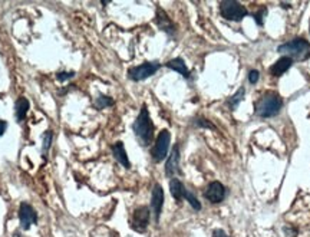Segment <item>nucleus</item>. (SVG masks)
I'll return each mask as SVG.
<instances>
[{
    "label": "nucleus",
    "mask_w": 310,
    "mask_h": 237,
    "mask_svg": "<svg viewBox=\"0 0 310 237\" xmlns=\"http://www.w3.org/2000/svg\"><path fill=\"white\" fill-rule=\"evenodd\" d=\"M132 128H134L138 143L142 147H148L154 141V124L151 121L147 105H142Z\"/></svg>",
    "instance_id": "f257e3e1"
},
{
    "label": "nucleus",
    "mask_w": 310,
    "mask_h": 237,
    "mask_svg": "<svg viewBox=\"0 0 310 237\" xmlns=\"http://www.w3.org/2000/svg\"><path fill=\"white\" fill-rule=\"evenodd\" d=\"M283 108V100L276 92H267L254 104V112L260 118H273Z\"/></svg>",
    "instance_id": "f03ea898"
},
{
    "label": "nucleus",
    "mask_w": 310,
    "mask_h": 237,
    "mask_svg": "<svg viewBox=\"0 0 310 237\" xmlns=\"http://www.w3.org/2000/svg\"><path fill=\"white\" fill-rule=\"evenodd\" d=\"M277 52L295 61H306L310 57V43L303 37H295L277 48Z\"/></svg>",
    "instance_id": "7ed1b4c3"
},
{
    "label": "nucleus",
    "mask_w": 310,
    "mask_h": 237,
    "mask_svg": "<svg viewBox=\"0 0 310 237\" xmlns=\"http://www.w3.org/2000/svg\"><path fill=\"white\" fill-rule=\"evenodd\" d=\"M220 13L227 21L240 22L249 14L247 9L236 0H223L220 3Z\"/></svg>",
    "instance_id": "20e7f679"
},
{
    "label": "nucleus",
    "mask_w": 310,
    "mask_h": 237,
    "mask_svg": "<svg viewBox=\"0 0 310 237\" xmlns=\"http://www.w3.org/2000/svg\"><path fill=\"white\" fill-rule=\"evenodd\" d=\"M170 143H171V134L168 129H162L158 134V138L155 140V145L151 151V155L155 163H161L164 161L168 155V150H170Z\"/></svg>",
    "instance_id": "39448f33"
},
{
    "label": "nucleus",
    "mask_w": 310,
    "mask_h": 237,
    "mask_svg": "<svg viewBox=\"0 0 310 237\" xmlns=\"http://www.w3.org/2000/svg\"><path fill=\"white\" fill-rule=\"evenodd\" d=\"M159 68H161V64L158 62H144V64L131 68L128 71V78L132 79L134 82H141V81L152 76Z\"/></svg>",
    "instance_id": "423d86ee"
},
{
    "label": "nucleus",
    "mask_w": 310,
    "mask_h": 237,
    "mask_svg": "<svg viewBox=\"0 0 310 237\" xmlns=\"http://www.w3.org/2000/svg\"><path fill=\"white\" fill-rule=\"evenodd\" d=\"M148 224H150V208L141 206L132 213L131 227L138 233H144L147 227H148Z\"/></svg>",
    "instance_id": "0eeeda50"
},
{
    "label": "nucleus",
    "mask_w": 310,
    "mask_h": 237,
    "mask_svg": "<svg viewBox=\"0 0 310 237\" xmlns=\"http://www.w3.org/2000/svg\"><path fill=\"white\" fill-rule=\"evenodd\" d=\"M19 222H20L23 230H29L30 226L37 222V214L35 208L28 203H22L19 207Z\"/></svg>",
    "instance_id": "6e6552de"
},
{
    "label": "nucleus",
    "mask_w": 310,
    "mask_h": 237,
    "mask_svg": "<svg viewBox=\"0 0 310 237\" xmlns=\"http://www.w3.org/2000/svg\"><path fill=\"white\" fill-rule=\"evenodd\" d=\"M204 195H205V199H207L210 203L218 204V203H221V201L225 199V187H224L220 181H213V183H210L209 184Z\"/></svg>",
    "instance_id": "1a4fd4ad"
},
{
    "label": "nucleus",
    "mask_w": 310,
    "mask_h": 237,
    "mask_svg": "<svg viewBox=\"0 0 310 237\" xmlns=\"http://www.w3.org/2000/svg\"><path fill=\"white\" fill-rule=\"evenodd\" d=\"M162 206H164V190L159 184H155L152 188V197H151V210L154 213V220L155 223L159 222V215L162 211Z\"/></svg>",
    "instance_id": "9d476101"
},
{
    "label": "nucleus",
    "mask_w": 310,
    "mask_h": 237,
    "mask_svg": "<svg viewBox=\"0 0 310 237\" xmlns=\"http://www.w3.org/2000/svg\"><path fill=\"white\" fill-rule=\"evenodd\" d=\"M155 22H157V26H158L162 32H166L168 36H174L177 29L173 21L168 17V14L166 13V10H162L161 7H157V14H155Z\"/></svg>",
    "instance_id": "9b49d317"
},
{
    "label": "nucleus",
    "mask_w": 310,
    "mask_h": 237,
    "mask_svg": "<svg viewBox=\"0 0 310 237\" xmlns=\"http://www.w3.org/2000/svg\"><path fill=\"white\" fill-rule=\"evenodd\" d=\"M178 172H180V148H178V144H175L173 152L170 154V157L167 160L166 175L167 177H173Z\"/></svg>",
    "instance_id": "f8f14e48"
},
{
    "label": "nucleus",
    "mask_w": 310,
    "mask_h": 237,
    "mask_svg": "<svg viewBox=\"0 0 310 237\" xmlns=\"http://www.w3.org/2000/svg\"><path fill=\"white\" fill-rule=\"evenodd\" d=\"M112 154H114V157L115 160L119 163V164L125 167V168H130L131 163H130V158L127 155V151H125V145L121 141H118L112 145Z\"/></svg>",
    "instance_id": "ddd939ff"
},
{
    "label": "nucleus",
    "mask_w": 310,
    "mask_h": 237,
    "mask_svg": "<svg viewBox=\"0 0 310 237\" xmlns=\"http://www.w3.org/2000/svg\"><path fill=\"white\" fill-rule=\"evenodd\" d=\"M293 65V61L287 56H283L280 57L277 62H274L272 65V68H270V73L273 75V76H281L283 73H286V72L290 69V66Z\"/></svg>",
    "instance_id": "4468645a"
},
{
    "label": "nucleus",
    "mask_w": 310,
    "mask_h": 237,
    "mask_svg": "<svg viewBox=\"0 0 310 237\" xmlns=\"http://www.w3.org/2000/svg\"><path fill=\"white\" fill-rule=\"evenodd\" d=\"M29 108H30L29 101L26 100L25 96H20V98H17V100H16V104H15L16 121H17V122L25 121V118H26V114H28Z\"/></svg>",
    "instance_id": "2eb2a0df"
},
{
    "label": "nucleus",
    "mask_w": 310,
    "mask_h": 237,
    "mask_svg": "<svg viewBox=\"0 0 310 237\" xmlns=\"http://www.w3.org/2000/svg\"><path fill=\"white\" fill-rule=\"evenodd\" d=\"M166 66L171 71L178 72L180 75H182L184 78H190V71H188L187 65L184 62L182 57H175V59H171L166 64Z\"/></svg>",
    "instance_id": "dca6fc26"
},
{
    "label": "nucleus",
    "mask_w": 310,
    "mask_h": 237,
    "mask_svg": "<svg viewBox=\"0 0 310 237\" xmlns=\"http://www.w3.org/2000/svg\"><path fill=\"white\" fill-rule=\"evenodd\" d=\"M170 191L173 194V197L177 201H181L184 199V194H185V187L181 183L178 179H171L170 181Z\"/></svg>",
    "instance_id": "f3484780"
},
{
    "label": "nucleus",
    "mask_w": 310,
    "mask_h": 237,
    "mask_svg": "<svg viewBox=\"0 0 310 237\" xmlns=\"http://www.w3.org/2000/svg\"><path fill=\"white\" fill-rule=\"evenodd\" d=\"M244 95H245V89H244V86H241L240 89H238L237 92L234 93L233 96L230 98V101H229V107L234 111L236 108L240 105V102L243 101V98H244Z\"/></svg>",
    "instance_id": "a211bd4d"
},
{
    "label": "nucleus",
    "mask_w": 310,
    "mask_h": 237,
    "mask_svg": "<svg viewBox=\"0 0 310 237\" xmlns=\"http://www.w3.org/2000/svg\"><path fill=\"white\" fill-rule=\"evenodd\" d=\"M112 105H114V100L107 96V95H101V96H98L96 101H95V108H96V109H104V108L112 107Z\"/></svg>",
    "instance_id": "6ab92c4d"
},
{
    "label": "nucleus",
    "mask_w": 310,
    "mask_h": 237,
    "mask_svg": "<svg viewBox=\"0 0 310 237\" xmlns=\"http://www.w3.org/2000/svg\"><path fill=\"white\" fill-rule=\"evenodd\" d=\"M184 199H185V200L191 204V207L194 208V210H197V211H198V210H201V203L198 201V199L195 197L194 194L190 193L188 190L185 191V194H184Z\"/></svg>",
    "instance_id": "aec40b11"
},
{
    "label": "nucleus",
    "mask_w": 310,
    "mask_h": 237,
    "mask_svg": "<svg viewBox=\"0 0 310 237\" xmlns=\"http://www.w3.org/2000/svg\"><path fill=\"white\" fill-rule=\"evenodd\" d=\"M52 136H53V132L52 131H46L44 134V152L46 154L49 148H51L52 144Z\"/></svg>",
    "instance_id": "412c9836"
},
{
    "label": "nucleus",
    "mask_w": 310,
    "mask_h": 237,
    "mask_svg": "<svg viewBox=\"0 0 310 237\" xmlns=\"http://www.w3.org/2000/svg\"><path fill=\"white\" fill-rule=\"evenodd\" d=\"M194 122H195V125H197V127H201V128L214 129V125H213L211 122L207 121V120H204V118H197Z\"/></svg>",
    "instance_id": "4be33fe9"
},
{
    "label": "nucleus",
    "mask_w": 310,
    "mask_h": 237,
    "mask_svg": "<svg viewBox=\"0 0 310 237\" xmlns=\"http://www.w3.org/2000/svg\"><path fill=\"white\" fill-rule=\"evenodd\" d=\"M56 76H58L60 82H65V81H69V79L75 76V72H58Z\"/></svg>",
    "instance_id": "5701e85b"
},
{
    "label": "nucleus",
    "mask_w": 310,
    "mask_h": 237,
    "mask_svg": "<svg viewBox=\"0 0 310 237\" xmlns=\"http://www.w3.org/2000/svg\"><path fill=\"white\" fill-rule=\"evenodd\" d=\"M259 78H260L259 71H256V69L250 71V73H249V82H250V84H256V82L259 81Z\"/></svg>",
    "instance_id": "b1692460"
},
{
    "label": "nucleus",
    "mask_w": 310,
    "mask_h": 237,
    "mask_svg": "<svg viewBox=\"0 0 310 237\" xmlns=\"http://www.w3.org/2000/svg\"><path fill=\"white\" fill-rule=\"evenodd\" d=\"M213 237H230V236H229V234H227V233H225L224 230L217 229V230H214V231H213Z\"/></svg>",
    "instance_id": "393cba45"
},
{
    "label": "nucleus",
    "mask_w": 310,
    "mask_h": 237,
    "mask_svg": "<svg viewBox=\"0 0 310 237\" xmlns=\"http://www.w3.org/2000/svg\"><path fill=\"white\" fill-rule=\"evenodd\" d=\"M8 129V122L6 121H0V136L3 135Z\"/></svg>",
    "instance_id": "a878e982"
},
{
    "label": "nucleus",
    "mask_w": 310,
    "mask_h": 237,
    "mask_svg": "<svg viewBox=\"0 0 310 237\" xmlns=\"http://www.w3.org/2000/svg\"><path fill=\"white\" fill-rule=\"evenodd\" d=\"M309 29H310V28H309Z\"/></svg>",
    "instance_id": "bb28decb"
}]
</instances>
